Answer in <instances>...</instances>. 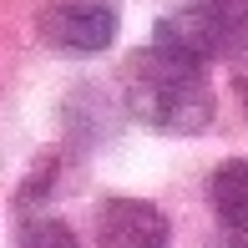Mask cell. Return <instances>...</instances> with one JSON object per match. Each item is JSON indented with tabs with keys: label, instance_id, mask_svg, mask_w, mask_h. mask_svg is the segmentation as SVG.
<instances>
[{
	"label": "cell",
	"instance_id": "cell-1",
	"mask_svg": "<svg viewBox=\"0 0 248 248\" xmlns=\"http://www.w3.org/2000/svg\"><path fill=\"white\" fill-rule=\"evenodd\" d=\"M122 101H127L132 122L167 137H193L213 122V86L202 66L162 46H142L122 66Z\"/></svg>",
	"mask_w": 248,
	"mask_h": 248
},
{
	"label": "cell",
	"instance_id": "cell-2",
	"mask_svg": "<svg viewBox=\"0 0 248 248\" xmlns=\"http://www.w3.org/2000/svg\"><path fill=\"white\" fill-rule=\"evenodd\" d=\"M243 41H248V0H187L172 16H162L152 46L183 56L193 66H208L238 51Z\"/></svg>",
	"mask_w": 248,
	"mask_h": 248
},
{
	"label": "cell",
	"instance_id": "cell-3",
	"mask_svg": "<svg viewBox=\"0 0 248 248\" xmlns=\"http://www.w3.org/2000/svg\"><path fill=\"white\" fill-rule=\"evenodd\" d=\"M122 20L107 0H56L41 16V36L61 51H107L117 41Z\"/></svg>",
	"mask_w": 248,
	"mask_h": 248
},
{
	"label": "cell",
	"instance_id": "cell-4",
	"mask_svg": "<svg viewBox=\"0 0 248 248\" xmlns=\"http://www.w3.org/2000/svg\"><path fill=\"white\" fill-rule=\"evenodd\" d=\"M167 213L147 198H107L96 208V248H167Z\"/></svg>",
	"mask_w": 248,
	"mask_h": 248
},
{
	"label": "cell",
	"instance_id": "cell-5",
	"mask_svg": "<svg viewBox=\"0 0 248 248\" xmlns=\"http://www.w3.org/2000/svg\"><path fill=\"white\" fill-rule=\"evenodd\" d=\"M208 198H213V213H218L223 228L248 233V157H233L208 177Z\"/></svg>",
	"mask_w": 248,
	"mask_h": 248
},
{
	"label": "cell",
	"instance_id": "cell-6",
	"mask_svg": "<svg viewBox=\"0 0 248 248\" xmlns=\"http://www.w3.org/2000/svg\"><path fill=\"white\" fill-rule=\"evenodd\" d=\"M20 248H81L71 223L61 218H26L20 223Z\"/></svg>",
	"mask_w": 248,
	"mask_h": 248
},
{
	"label": "cell",
	"instance_id": "cell-7",
	"mask_svg": "<svg viewBox=\"0 0 248 248\" xmlns=\"http://www.w3.org/2000/svg\"><path fill=\"white\" fill-rule=\"evenodd\" d=\"M228 248H248V233H238V238H233V243H228Z\"/></svg>",
	"mask_w": 248,
	"mask_h": 248
},
{
	"label": "cell",
	"instance_id": "cell-8",
	"mask_svg": "<svg viewBox=\"0 0 248 248\" xmlns=\"http://www.w3.org/2000/svg\"><path fill=\"white\" fill-rule=\"evenodd\" d=\"M243 111H248V81H243Z\"/></svg>",
	"mask_w": 248,
	"mask_h": 248
}]
</instances>
